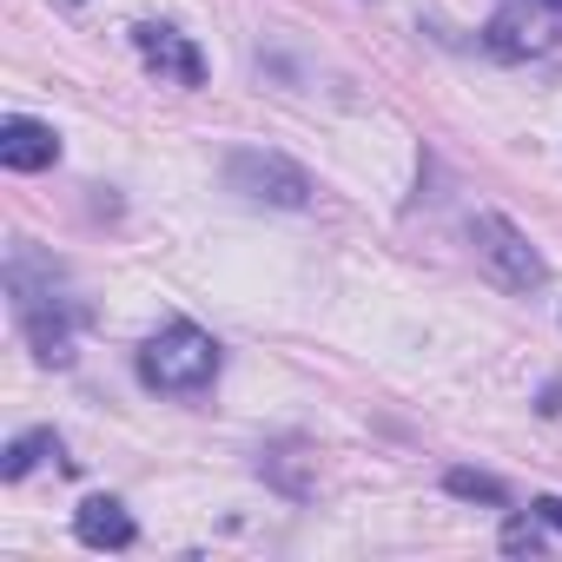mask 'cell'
<instances>
[{"mask_svg":"<svg viewBox=\"0 0 562 562\" xmlns=\"http://www.w3.org/2000/svg\"><path fill=\"white\" fill-rule=\"evenodd\" d=\"M41 457H60V437L54 430H21L8 450H0V476H8V483H21Z\"/></svg>","mask_w":562,"mask_h":562,"instance_id":"obj_8","label":"cell"},{"mask_svg":"<svg viewBox=\"0 0 562 562\" xmlns=\"http://www.w3.org/2000/svg\"><path fill=\"white\" fill-rule=\"evenodd\" d=\"M225 186L251 205H278V212H305L312 205V172L285 153H265V146H238L225 159Z\"/></svg>","mask_w":562,"mask_h":562,"instance_id":"obj_3","label":"cell"},{"mask_svg":"<svg viewBox=\"0 0 562 562\" xmlns=\"http://www.w3.org/2000/svg\"><path fill=\"white\" fill-rule=\"evenodd\" d=\"M133 47H139V60H146L159 80H172V87H205V54H199L179 27L139 21V27H133Z\"/></svg>","mask_w":562,"mask_h":562,"instance_id":"obj_5","label":"cell"},{"mask_svg":"<svg viewBox=\"0 0 562 562\" xmlns=\"http://www.w3.org/2000/svg\"><path fill=\"white\" fill-rule=\"evenodd\" d=\"M54 159H60V133L47 120H27V113L0 120V166L8 172H47Z\"/></svg>","mask_w":562,"mask_h":562,"instance_id":"obj_6","label":"cell"},{"mask_svg":"<svg viewBox=\"0 0 562 562\" xmlns=\"http://www.w3.org/2000/svg\"><path fill=\"white\" fill-rule=\"evenodd\" d=\"M536 516H542L549 529H562V496H536Z\"/></svg>","mask_w":562,"mask_h":562,"instance_id":"obj_12","label":"cell"},{"mask_svg":"<svg viewBox=\"0 0 562 562\" xmlns=\"http://www.w3.org/2000/svg\"><path fill=\"white\" fill-rule=\"evenodd\" d=\"M483 47H490V54H503V60H522V54H542V47H549V34L522 27L516 14H496V21H490V34H483Z\"/></svg>","mask_w":562,"mask_h":562,"instance_id":"obj_9","label":"cell"},{"mask_svg":"<svg viewBox=\"0 0 562 562\" xmlns=\"http://www.w3.org/2000/svg\"><path fill=\"white\" fill-rule=\"evenodd\" d=\"M443 483H450V496H476V503H509V490H503L496 476H483V470H450Z\"/></svg>","mask_w":562,"mask_h":562,"instance_id":"obj_10","label":"cell"},{"mask_svg":"<svg viewBox=\"0 0 562 562\" xmlns=\"http://www.w3.org/2000/svg\"><path fill=\"white\" fill-rule=\"evenodd\" d=\"M8 299H14V318L34 345L41 364H74V325L87 318V305L67 292V278L54 258H41L27 238L8 251Z\"/></svg>","mask_w":562,"mask_h":562,"instance_id":"obj_1","label":"cell"},{"mask_svg":"<svg viewBox=\"0 0 562 562\" xmlns=\"http://www.w3.org/2000/svg\"><path fill=\"white\" fill-rule=\"evenodd\" d=\"M212 378H218V338L186 318H172L166 331L139 345V384L159 397H199Z\"/></svg>","mask_w":562,"mask_h":562,"instance_id":"obj_2","label":"cell"},{"mask_svg":"<svg viewBox=\"0 0 562 562\" xmlns=\"http://www.w3.org/2000/svg\"><path fill=\"white\" fill-rule=\"evenodd\" d=\"M542 417H549V424H562V384H549V391H542Z\"/></svg>","mask_w":562,"mask_h":562,"instance_id":"obj_13","label":"cell"},{"mask_svg":"<svg viewBox=\"0 0 562 562\" xmlns=\"http://www.w3.org/2000/svg\"><path fill=\"white\" fill-rule=\"evenodd\" d=\"M470 245H476V265L496 278L503 292H536L542 278H549V265H542V251L503 218V212H476L470 218Z\"/></svg>","mask_w":562,"mask_h":562,"instance_id":"obj_4","label":"cell"},{"mask_svg":"<svg viewBox=\"0 0 562 562\" xmlns=\"http://www.w3.org/2000/svg\"><path fill=\"white\" fill-rule=\"evenodd\" d=\"M74 536L87 542V549H133V516H126V503L120 496H87L80 509H74Z\"/></svg>","mask_w":562,"mask_h":562,"instance_id":"obj_7","label":"cell"},{"mask_svg":"<svg viewBox=\"0 0 562 562\" xmlns=\"http://www.w3.org/2000/svg\"><path fill=\"white\" fill-rule=\"evenodd\" d=\"M536 8H549V14H562V0H536Z\"/></svg>","mask_w":562,"mask_h":562,"instance_id":"obj_14","label":"cell"},{"mask_svg":"<svg viewBox=\"0 0 562 562\" xmlns=\"http://www.w3.org/2000/svg\"><path fill=\"white\" fill-rule=\"evenodd\" d=\"M503 549H509V555H536V549H542V536H536L529 522H509V529H503Z\"/></svg>","mask_w":562,"mask_h":562,"instance_id":"obj_11","label":"cell"}]
</instances>
